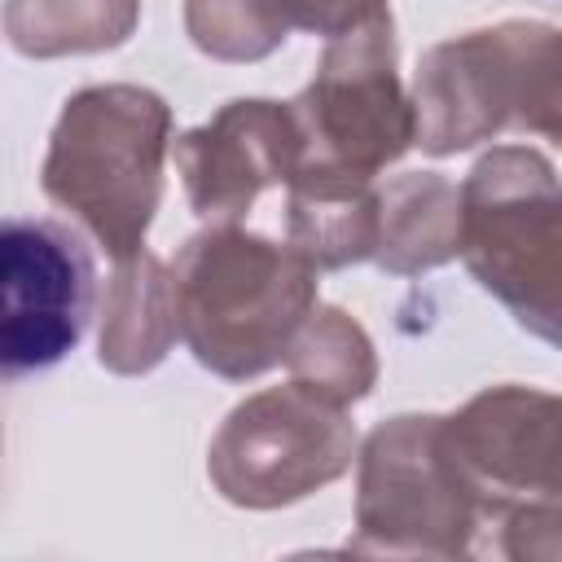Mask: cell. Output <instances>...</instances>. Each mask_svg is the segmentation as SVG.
<instances>
[{"label":"cell","instance_id":"obj_1","mask_svg":"<svg viewBox=\"0 0 562 562\" xmlns=\"http://www.w3.org/2000/svg\"><path fill=\"white\" fill-rule=\"evenodd\" d=\"M97 312V259L79 228L0 215V386L57 369Z\"/></svg>","mask_w":562,"mask_h":562}]
</instances>
